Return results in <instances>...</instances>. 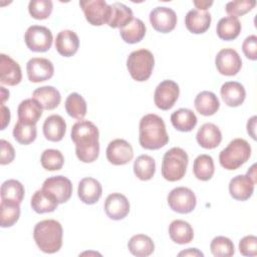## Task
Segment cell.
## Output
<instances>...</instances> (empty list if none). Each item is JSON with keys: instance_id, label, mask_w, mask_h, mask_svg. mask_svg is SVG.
<instances>
[{"instance_id": "83f0119b", "label": "cell", "mask_w": 257, "mask_h": 257, "mask_svg": "<svg viewBox=\"0 0 257 257\" xmlns=\"http://www.w3.org/2000/svg\"><path fill=\"white\" fill-rule=\"evenodd\" d=\"M194 105L196 110L205 116L213 115L220 107V102L216 94L212 91L204 90L197 94Z\"/></svg>"}, {"instance_id": "e0dca14e", "label": "cell", "mask_w": 257, "mask_h": 257, "mask_svg": "<svg viewBox=\"0 0 257 257\" xmlns=\"http://www.w3.org/2000/svg\"><path fill=\"white\" fill-rule=\"evenodd\" d=\"M22 72L20 65L10 56L0 54V82L2 84L14 86L20 83Z\"/></svg>"}, {"instance_id": "c3c4849f", "label": "cell", "mask_w": 257, "mask_h": 257, "mask_svg": "<svg viewBox=\"0 0 257 257\" xmlns=\"http://www.w3.org/2000/svg\"><path fill=\"white\" fill-rule=\"evenodd\" d=\"M10 122V110L4 104H1V130H5V127Z\"/></svg>"}, {"instance_id": "816d5d0a", "label": "cell", "mask_w": 257, "mask_h": 257, "mask_svg": "<svg viewBox=\"0 0 257 257\" xmlns=\"http://www.w3.org/2000/svg\"><path fill=\"white\" fill-rule=\"evenodd\" d=\"M179 256H204V254L199 251L197 248H189L187 250H184L178 254Z\"/></svg>"}, {"instance_id": "9a60e30c", "label": "cell", "mask_w": 257, "mask_h": 257, "mask_svg": "<svg viewBox=\"0 0 257 257\" xmlns=\"http://www.w3.org/2000/svg\"><path fill=\"white\" fill-rule=\"evenodd\" d=\"M42 189L54 195L59 204L67 202L72 194L70 180L61 175L47 178L42 184Z\"/></svg>"}, {"instance_id": "2e32d148", "label": "cell", "mask_w": 257, "mask_h": 257, "mask_svg": "<svg viewBox=\"0 0 257 257\" xmlns=\"http://www.w3.org/2000/svg\"><path fill=\"white\" fill-rule=\"evenodd\" d=\"M104 212L109 219L121 220L130 213V202L124 195L112 193L104 201Z\"/></svg>"}, {"instance_id": "ba28073f", "label": "cell", "mask_w": 257, "mask_h": 257, "mask_svg": "<svg viewBox=\"0 0 257 257\" xmlns=\"http://www.w3.org/2000/svg\"><path fill=\"white\" fill-rule=\"evenodd\" d=\"M86 21L94 26L107 24L110 17V5L104 0L79 1Z\"/></svg>"}, {"instance_id": "60d3db41", "label": "cell", "mask_w": 257, "mask_h": 257, "mask_svg": "<svg viewBox=\"0 0 257 257\" xmlns=\"http://www.w3.org/2000/svg\"><path fill=\"white\" fill-rule=\"evenodd\" d=\"M40 162L45 170L58 171L64 164V158L59 150L47 149L41 154Z\"/></svg>"}, {"instance_id": "ffe728a7", "label": "cell", "mask_w": 257, "mask_h": 257, "mask_svg": "<svg viewBox=\"0 0 257 257\" xmlns=\"http://www.w3.org/2000/svg\"><path fill=\"white\" fill-rule=\"evenodd\" d=\"M196 140L198 144L204 149H215L222 142V133L216 124L212 122H206L198 130Z\"/></svg>"}, {"instance_id": "1f68e13d", "label": "cell", "mask_w": 257, "mask_h": 257, "mask_svg": "<svg viewBox=\"0 0 257 257\" xmlns=\"http://www.w3.org/2000/svg\"><path fill=\"white\" fill-rule=\"evenodd\" d=\"M127 248L128 251L137 257H147L154 252L155 244L148 235L137 234L128 240Z\"/></svg>"}, {"instance_id": "bcb514c9", "label": "cell", "mask_w": 257, "mask_h": 257, "mask_svg": "<svg viewBox=\"0 0 257 257\" xmlns=\"http://www.w3.org/2000/svg\"><path fill=\"white\" fill-rule=\"evenodd\" d=\"M242 50L245 56L250 60L257 59V36L250 35L242 43Z\"/></svg>"}, {"instance_id": "f6af8a7d", "label": "cell", "mask_w": 257, "mask_h": 257, "mask_svg": "<svg viewBox=\"0 0 257 257\" xmlns=\"http://www.w3.org/2000/svg\"><path fill=\"white\" fill-rule=\"evenodd\" d=\"M239 251L243 256L257 255V237L248 235L243 237L239 242Z\"/></svg>"}, {"instance_id": "4dcf8cb0", "label": "cell", "mask_w": 257, "mask_h": 257, "mask_svg": "<svg viewBox=\"0 0 257 257\" xmlns=\"http://www.w3.org/2000/svg\"><path fill=\"white\" fill-rule=\"evenodd\" d=\"M169 235L177 244H188L194 238L192 226L184 220H174L169 226Z\"/></svg>"}, {"instance_id": "8992f818", "label": "cell", "mask_w": 257, "mask_h": 257, "mask_svg": "<svg viewBox=\"0 0 257 257\" xmlns=\"http://www.w3.org/2000/svg\"><path fill=\"white\" fill-rule=\"evenodd\" d=\"M155 65L153 53L148 49H139L130 53L126 59V68L133 79L146 81L150 78Z\"/></svg>"}, {"instance_id": "db71d44e", "label": "cell", "mask_w": 257, "mask_h": 257, "mask_svg": "<svg viewBox=\"0 0 257 257\" xmlns=\"http://www.w3.org/2000/svg\"><path fill=\"white\" fill-rule=\"evenodd\" d=\"M255 168H256V165L254 164L251 166V168L247 172V176H249L253 180L254 183H256V169Z\"/></svg>"}, {"instance_id": "7402d4cb", "label": "cell", "mask_w": 257, "mask_h": 257, "mask_svg": "<svg viewBox=\"0 0 257 257\" xmlns=\"http://www.w3.org/2000/svg\"><path fill=\"white\" fill-rule=\"evenodd\" d=\"M220 93L223 101L231 107L241 105L246 97V90L244 86L237 81H227L223 83Z\"/></svg>"}, {"instance_id": "d6986e66", "label": "cell", "mask_w": 257, "mask_h": 257, "mask_svg": "<svg viewBox=\"0 0 257 257\" xmlns=\"http://www.w3.org/2000/svg\"><path fill=\"white\" fill-rule=\"evenodd\" d=\"M77 195L81 202L86 205L95 204L102 195V187L100 183L93 178H83L77 189Z\"/></svg>"}, {"instance_id": "b9f144b4", "label": "cell", "mask_w": 257, "mask_h": 257, "mask_svg": "<svg viewBox=\"0 0 257 257\" xmlns=\"http://www.w3.org/2000/svg\"><path fill=\"white\" fill-rule=\"evenodd\" d=\"M210 250L216 257H231L235 253V247L231 239L225 236L215 237L210 244Z\"/></svg>"}, {"instance_id": "9c48e42d", "label": "cell", "mask_w": 257, "mask_h": 257, "mask_svg": "<svg viewBox=\"0 0 257 257\" xmlns=\"http://www.w3.org/2000/svg\"><path fill=\"white\" fill-rule=\"evenodd\" d=\"M168 204L170 208L180 214L191 213L197 204L194 192L187 187H177L168 195Z\"/></svg>"}, {"instance_id": "5b68a950", "label": "cell", "mask_w": 257, "mask_h": 257, "mask_svg": "<svg viewBox=\"0 0 257 257\" xmlns=\"http://www.w3.org/2000/svg\"><path fill=\"white\" fill-rule=\"evenodd\" d=\"M189 163L188 154L181 148H172L167 151L162 161V176L169 182L183 179Z\"/></svg>"}, {"instance_id": "e575fe53", "label": "cell", "mask_w": 257, "mask_h": 257, "mask_svg": "<svg viewBox=\"0 0 257 257\" xmlns=\"http://www.w3.org/2000/svg\"><path fill=\"white\" fill-rule=\"evenodd\" d=\"M193 173L198 180L209 181L215 173L213 158L206 154L198 156L193 164Z\"/></svg>"}, {"instance_id": "f1b7e54d", "label": "cell", "mask_w": 257, "mask_h": 257, "mask_svg": "<svg viewBox=\"0 0 257 257\" xmlns=\"http://www.w3.org/2000/svg\"><path fill=\"white\" fill-rule=\"evenodd\" d=\"M134 19V13L126 5L115 2L110 5V17L107 25L111 28H122Z\"/></svg>"}, {"instance_id": "cb8c5ba5", "label": "cell", "mask_w": 257, "mask_h": 257, "mask_svg": "<svg viewBox=\"0 0 257 257\" xmlns=\"http://www.w3.org/2000/svg\"><path fill=\"white\" fill-rule=\"evenodd\" d=\"M18 120L25 124H36L42 115V106L34 98L22 100L17 108Z\"/></svg>"}, {"instance_id": "4316f807", "label": "cell", "mask_w": 257, "mask_h": 257, "mask_svg": "<svg viewBox=\"0 0 257 257\" xmlns=\"http://www.w3.org/2000/svg\"><path fill=\"white\" fill-rule=\"evenodd\" d=\"M32 98L36 99L42 108L51 110L59 105L61 95L55 87L51 85H45L36 88L32 93Z\"/></svg>"}, {"instance_id": "4fadbf2b", "label": "cell", "mask_w": 257, "mask_h": 257, "mask_svg": "<svg viewBox=\"0 0 257 257\" xmlns=\"http://www.w3.org/2000/svg\"><path fill=\"white\" fill-rule=\"evenodd\" d=\"M150 22L155 30L168 33L175 29L177 25V15L172 8L159 6L151 11Z\"/></svg>"}, {"instance_id": "f35d334b", "label": "cell", "mask_w": 257, "mask_h": 257, "mask_svg": "<svg viewBox=\"0 0 257 257\" xmlns=\"http://www.w3.org/2000/svg\"><path fill=\"white\" fill-rule=\"evenodd\" d=\"M24 187L23 185L14 179L7 180L1 185V200L11 201L21 204L24 198Z\"/></svg>"}, {"instance_id": "f5cc1de1", "label": "cell", "mask_w": 257, "mask_h": 257, "mask_svg": "<svg viewBox=\"0 0 257 257\" xmlns=\"http://www.w3.org/2000/svg\"><path fill=\"white\" fill-rule=\"evenodd\" d=\"M0 92H1V94H0L1 95V104H4L5 100L8 99V97H9V91L5 87L0 86Z\"/></svg>"}, {"instance_id": "484cf974", "label": "cell", "mask_w": 257, "mask_h": 257, "mask_svg": "<svg viewBox=\"0 0 257 257\" xmlns=\"http://www.w3.org/2000/svg\"><path fill=\"white\" fill-rule=\"evenodd\" d=\"M58 204L59 203L55 196L42 188L33 194L30 201L31 208L38 214L53 212L57 208Z\"/></svg>"}, {"instance_id": "ac0fdd59", "label": "cell", "mask_w": 257, "mask_h": 257, "mask_svg": "<svg viewBox=\"0 0 257 257\" xmlns=\"http://www.w3.org/2000/svg\"><path fill=\"white\" fill-rule=\"evenodd\" d=\"M256 183L247 175H238L231 179L229 183V193L231 197L238 201L248 200L254 192Z\"/></svg>"}, {"instance_id": "7a4b0ae2", "label": "cell", "mask_w": 257, "mask_h": 257, "mask_svg": "<svg viewBox=\"0 0 257 257\" xmlns=\"http://www.w3.org/2000/svg\"><path fill=\"white\" fill-rule=\"evenodd\" d=\"M139 142L146 150H159L169 142L163 118L155 113L144 115L140 120Z\"/></svg>"}, {"instance_id": "8fae6325", "label": "cell", "mask_w": 257, "mask_h": 257, "mask_svg": "<svg viewBox=\"0 0 257 257\" xmlns=\"http://www.w3.org/2000/svg\"><path fill=\"white\" fill-rule=\"evenodd\" d=\"M215 64L219 73L233 76L240 71L242 67V59L235 49L223 48L217 53Z\"/></svg>"}, {"instance_id": "f546056e", "label": "cell", "mask_w": 257, "mask_h": 257, "mask_svg": "<svg viewBox=\"0 0 257 257\" xmlns=\"http://www.w3.org/2000/svg\"><path fill=\"white\" fill-rule=\"evenodd\" d=\"M241 22L237 17L227 16L219 20L216 26V32L222 40H234L241 32Z\"/></svg>"}, {"instance_id": "836d02e7", "label": "cell", "mask_w": 257, "mask_h": 257, "mask_svg": "<svg viewBox=\"0 0 257 257\" xmlns=\"http://www.w3.org/2000/svg\"><path fill=\"white\" fill-rule=\"evenodd\" d=\"M119 34L124 42L130 44L138 43L146 35V25L141 19L134 18L127 25L119 29Z\"/></svg>"}, {"instance_id": "74e56055", "label": "cell", "mask_w": 257, "mask_h": 257, "mask_svg": "<svg viewBox=\"0 0 257 257\" xmlns=\"http://www.w3.org/2000/svg\"><path fill=\"white\" fill-rule=\"evenodd\" d=\"M20 217V204L1 200L0 205V225L2 228L13 226Z\"/></svg>"}, {"instance_id": "52a82bcc", "label": "cell", "mask_w": 257, "mask_h": 257, "mask_svg": "<svg viewBox=\"0 0 257 257\" xmlns=\"http://www.w3.org/2000/svg\"><path fill=\"white\" fill-rule=\"evenodd\" d=\"M53 36L51 31L41 25H32L24 34L26 46L33 52H45L52 45Z\"/></svg>"}, {"instance_id": "7c38bea8", "label": "cell", "mask_w": 257, "mask_h": 257, "mask_svg": "<svg viewBox=\"0 0 257 257\" xmlns=\"http://www.w3.org/2000/svg\"><path fill=\"white\" fill-rule=\"evenodd\" d=\"M107 161L114 166H122L130 163L134 158L132 145L122 139L111 141L105 151Z\"/></svg>"}, {"instance_id": "7bdbcfd3", "label": "cell", "mask_w": 257, "mask_h": 257, "mask_svg": "<svg viewBox=\"0 0 257 257\" xmlns=\"http://www.w3.org/2000/svg\"><path fill=\"white\" fill-rule=\"evenodd\" d=\"M53 9L50 0H31L28 4L29 14L37 20H43L50 16Z\"/></svg>"}, {"instance_id": "681fc988", "label": "cell", "mask_w": 257, "mask_h": 257, "mask_svg": "<svg viewBox=\"0 0 257 257\" xmlns=\"http://www.w3.org/2000/svg\"><path fill=\"white\" fill-rule=\"evenodd\" d=\"M256 119H257V116L253 115L247 121V132L253 140H256V133H255V131H256Z\"/></svg>"}, {"instance_id": "d6a6232c", "label": "cell", "mask_w": 257, "mask_h": 257, "mask_svg": "<svg viewBox=\"0 0 257 257\" xmlns=\"http://www.w3.org/2000/svg\"><path fill=\"white\" fill-rule=\"evenodd\" d=\"M171 122L177 131L191 132L196 126L198 119L193 110L179 108L171 114Z\"/></svg>"}, {"instance_id": "30bf717a", "label": "cell", "mask_w": 257, "mask_h": 257, "mask_svg": "<svg viewBox=\"0 0 257 257\" xmlns=\"http://www.w3.org/2000/svg\"><path fill=\"white\" fill-rule=\"evenodd\" d=\"M180 95V88L177 82L171 79L163 80L158 84L154 93V101L162 110L171 109Z\"/></svg>"}, {"instance_id": "ab89813d", "label": "cell", "mask_w": 257, "mask_h": 257, "mask_svg": "<svg viewBox=\"0 0 257 257\" xmlns=\"http://www.w3.org/2000/svg\"><path fill=\"white\" fill-rule=\"evenodd\" d=\"M37 136L36 124H25L17 121L13 128V137L15 141L21 145H29L33 143Z\"/></svg>"}, {"instance_id": "6da1fadb", "label": "cell", "mask_w": 257, "mask_h": 257, "mask_svg": "<svg viewBox=\"0 0 257 257\" xmlns=\"http://www.w3.org/2000/svg\"><path fill=\"white\" fill-rule=\"evenodd\" d=\"M99 132L89 120H78L71 127V140L75 144V154L82 163H92L99 155Z\"/></svg>"}, {"instance_id": "d4e9b609", "label": "cell", "mask_w": 257, "mask_h": 257, "mask_svg": "<svg viewBox=\"0 0 257 257\" xmlns=\"http://www.w3.org/2000/svg\"><path fill=\"white\" fill-rule=\"evenodd\" d=\"M42 130L46 140L50 142H59L65 135L66 122L62 116L51 114L45 118Z\"/></svg>"}, {"instance_id": "7dc6e473", "label": "cell", "mask_w": 257, "mask_h": 257, "mask_svg": "<svg viewBox=\"0 0 257 257\" xmlns=\"http://www.w3.org/2000/svg\"><path fill=\"white\" fill-rule=\"evenodd\" d=\"M0 145H1L0 164L1 165L10 164L14 160V158H15L14 148L12 147V145L9 142H7L5 140H1L0 141Z\"/></svg>"}, {"instance_id": "3957f363", "label": "cell", "mask_w": 257, "mask_h": 257, "mask_svg": "<svg viewBox=\"0 0 257 257\" xmlns=\"http://www.w3.org/2000/svg\"><path fill=\"white\" fill-rule=\"evenodd\" d=\"M62 236L61 224L53 219L38 222L33 230V238L37 247L47 254L59 251L62 246Z\"/></svg>"}, {"instance_id": "44dd1931", "label": "cell", "mask_w": 257, "mask_h": 257, "mask_svg": "<svg viewBox=\"0 0 257 257\" xmlns=\"http://www.w3.org/2000/svg\"><path fill=\"white\" fill-rule=\"evenodd\" d=\"M211 20L212 17L208 11L192 9L185 16V25L190 32L202 34L209 29Z\"/></svg>"}, {"instance_id": "5bb4252c", "label": "cell", "mask_w": 257, "mask_h": 257, "mask_svg": "<svg viewBox=\"0 0 257 257\" xmlns=\"http://www.w3.org/2000/svg\"><path fill=\"white\" fill-rule=\"evenodd\" d=\"M28 79L37 83L50 79L54 73L53 63L44 57L30 58L26 64Z\"/></svg>"}, {"instance_id": "8d00e7d4", "label": "cell", "mask_w": 257, "mask_h": 257, "mask_svg": "<svg viewBox=\"0 0 257 257\" xmlns=\"http://www.w3.org/2000/svg\"><path fill=\"white\" fill-rule=\"evenodd\" d=\"M64 106L68 115L75 119L81 120L86 115V101L77 92H72L66 97Z\"/></svg>"}, {"instance_id": "277c9868", "label": "cell", "mask_w": 257, "mask_h": 257, "mask_svg": "<svg viewBox=\"0 0 257 257\" xmlns=\"http://www.w3.org/2000/svg\"><path fill=\"white\" fill-rule=\"evenodd\" d=\"M251 156V147L244 139H234L220 152V165L229 171H234L243 166Z\"/></svg>"}, {"instance_id": "f907efd6", "label": "cell", "mask_w": 257, "mask_h": 257, "mask_svg": "<svg viewBox=\"0 0 257 257\" xmlns=\"http://www.w3.org/2000/svg\"><path fill=\"white\" fill-rule=\"evenodd\" d=\"M194 5L196 6V8L198 10H201V11H207V9L213 4V1H208V0H200V1H193Z\"/></svg>"}, {"instance_id": "ee69618b", "label": "cell", "mask_w": 257, "mask_h": 257, "mask_svg": "<svg viewBox=\"0 0 257 257\" xmlns=\"http://www.w3.org/2000/svg\"><path fill=\"white\" fill-rule=\"evenodd\" d=\"M256 5L255 0H237V1H230L226 4L225 10L227 14L233 17L243 16L244 14L251 11Z\"/></svg>"}, {"instance_id": "603a6c76", "label": "cell", "mask_w": 257, "mask_h": 257, "mask_svg": "<svg viewBox=\"0 0 257 257\" xmlns=\"http://www.w3.org/2000/svg\"><path fill=\"white\" fill-rule=\"evenodd\" d=\"M79 47V38L72 30L60 31L55 39V48L57 52L64 56L70 57L74 55Z\"/></svg>"}, {"instance_id": "d590c367", "label": "cell", "mask_w": 257, "mask_h": 257, "mask_svg": "<svg viewBox=\"0 0 257 257\" xmlns=\"http://www.w3.org/2000/svg\"><path fill=\"white\" fill-rule=\"evenodd\" d=\"M156 172V162L149 155L139 156L134 163V173L142 181L151 180Z\"/></svg>"}]
</instances>
